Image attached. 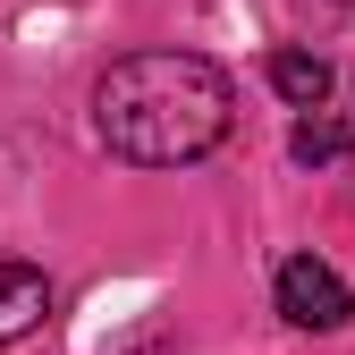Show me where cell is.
I'll return each instance as SVG.
<instances>
[{
	"label": "cell",
	"mask_w": 355,
	"mask_h": 355,
	"mask_svg": "<svg viewBox=\"0 0 355 355\" xmlns=\"http://www.w3.org/2000/svg\"><path fill=\"white\" fill-rule=\"evenodd\" d=\"M237 119L229 76L195 51H136L102 76L94 94V127L119 161L136 169H178V161H203Z\"/></svg>",
	"instance_id": "1"
},
{
	"label": "cell",
	"mask_w": 355,
	"mask_h": 355,
	"mask_svg": "<svg viewBox=\"0 0 355 355\" xmlns=\"http://www.w3.org/2000/svg\"><path fill=\"white\" fill-rule=\"evenodd\" d=\"M279 313H288L296 330H338L355 304H347V279L330 271V262L296 254V262H279Z\"/></svg>",
	"instance_id": "2"
},
{
	"label": "cell",
	"mask_w": 355,
	"mask_h": 355,
	"mask_svg": "<svg viewBox=\"0 0 355 355\" xmlns=\"http://www.w3.org/2000/svg\"><path fill=\"white\" fill-rule=\"evenodd\" d=\"M42 322H51V279H42L34 262H9V254H0V347L34 338Z\"/></svg>",
	"instance_id": "3"
},
{
	"label": "cell",
	"mask_w": 355,
	"mask_h": 355,
	"mask_svg": "<svg viewBox=\"0 0 355 355\" xmlns=\"http://www.w3.org/2000/svg\"><path fill=\"white\" fill-rule=\"evenodd\" d=\"M271 85H279L296 110H322V94H330V68H322L313 51H279V60H271Z\"/></svg>",
	"instance_id": "4"
},
{
	"label": "cell",
	"mask_w": 355,
	"mask_h": 355,
	"mask_svg": "<svg viewBox=\"0 0 355 355\" xmlns=\"http://www.w3.org/2000/svg\"><path fill=\"white\" fill-rule=\"evenodd\" d=\"M347 144H355V136H347L338 119H322V110H304V119H296V136H288V153H296L304 169H330V161H347Z\"/></svg>",
	"instance_id": "5"
}]
</instances>
